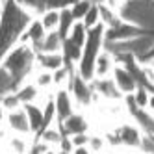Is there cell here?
<instances>
[{
    "label": "cell",
    "mask_w": 154,
    "mask_h": 154,
    "mask_svg": "<svg viewBox=\"0 0 154 154\" xmlns=\"http://www.w3.org/2000/svg\"><path fill=\"white\" fill-rule=\"evenodd\" d=\"M115 65H117L115 56L108 48H104L95 61V78H109L115 69Z\"/></svg>",
    "instance_id": "14"
},
{
    "label": "cell",
    "mask_w": 154,
    "mask_h": 154,
    "mask_svg": "<svg viewBox=\"0 0 154 154\" xmlns=\"http://www.w3.org/2000/svg\"><path fill=\"white\" fill-rule=\"evenodd\" d=\"M87 147L93 150V154L102 152V150H108L109 145H108V139H106V136H104V132L93 130V132H91V137H89V145H87Z\"/></svg>",
    "instance_id": "25"
},
{
    "label": "cell",
    "mask_w": 154,
    "mask_h": 154,
    "mask_svg": "<svg viewBox=\"0 0 154 154\" xmlns=\"http://www.w3.org/2000/svg\"><path fill=\"white\" fill-rule=\"evenodd\" d=\"M84 26L87 28V30H91V28H95V26H98L100 24V15H98V4H93L91 8H89V11L85 13V17H84Z\"/></svg>",
    "instance_id": "31"
},
{
    "label": "cell",
    "mask_w": 154,
    "mask_h": 154,
    "mask_svg": "<svg viewBox=\"0 0 154 154\" xmlns=\"http://www.w3.org/2000/svg\"><path fill=\"white\" fill-rule=\"evenodd\" d=\"M63 137H65V136H63V132H61L60 125L56 123V125H52V126H48V128H45V130H41V132H39V136H35L34 139L43 141V143H45V145H48L50 149H58Z\"/></svg>",
    "instance_id": "17"
},
{
    "label": "cell",
    "mask_w": 154,
    "mask_h": 154,
    "mask_svg": "<svg viewBox=\"0 0 154 154\" xmlns=\"http://www.w3.org/2000/svg\"><path fill=\"white\" fill-rule=\"evenodd\" d=\"M0 106H2L6 109V113L8 112H13V109H19V108H23V102L19 100V97L15 91L11 93H6L2 98H0Z\"/></svg>",
    "instance_id": "29"
},
{
    "label": "cell",
    "mask_w": 154,
    "mask_h": 154,
    "mask_svg": "<svg viewBox=\"0 0 154 154\" xmlns=\"http://www.w3.org/2000/svg\"><path fill=\"white\" fill-rule=\"evenodd\" d=\"M23 108L26 112L28 123H30L32 137H35L43 130V106H41V102H34V104H24Z\"/></svg>",
    "instance_id": "15"
},
{
    "label": "cell",
    "mask_w": 154,
    "mask_h": 154,
    "mask_svg": "<svg viewBox=\"0 0 154 154\" xmlns=\"http://www.w3.org/2000/svg\"><path fill=\"white\" fill-rule=\"evenodd\" d=\"M45 35H47V30L43 28L39 17H35V19H32V23L26 26V30L19 35L17 43H20V45H30L37 52L39 47H41V43H43V39H45Z\"/></svg>",
    "instance_id": "9"
},
{
    "label": "cell",
    "mask_w": 154,
    "mask_h": 154,
    "mask_svg": "<svg viewBox=\"0 0 154 154\" xmlns=\"http://www.w3.org/2000/svg\"><path fill=\"white\" fill-rule=\"evenodd\" d=\"M15 89H17V82L13 80V76L0 65V98H2L6 93H11Z\"/></svg>",
    "instance_id": "26"
},
{
    "label": "cell",
    "mask_w": 154,
    "mask_h": 154,
    "mask_svg": "<svg viewBox=\"0 0 154 154\" xmlns=\"http://www.w3.org/2000/svg\"><path fill=\"white\" fill-rule=\"evenodd\" d=\"M52 98H54V106H56V121L58 123H63L69 115H72L76 109V104H74V98L71 95V91L67 87L63 89H54L52 93Z\"/></svg>",
    "instance_id": "7"
},
{
    "label": "cell",
    "mask_w": 154,
    "mask_h": 154,
    "mask_svg": "<svg viewBox=\"0 0 154 154\" xmlns=\"http://www.w3.org/2000/svg\"><path fill=\"white\" fill-rule=\"evenodd\" d=\"M4 125L8 128L9 134H19V136H30L32 137V130H30V123H28V117L24 108H19L13 109V112H8L6 119H4Z\"/></svg>",
    "instance_id": "8"
},
{
    "label": "cell",
    "mask_w": 154,
    "mask_h": 154,
    "mask_svg": "<svg viewBox=\"0 0 154 154\" xmlns=\"http://www.w3.org/2000/svg\"><path fill=\"white\" fill-rule=\"evenodd\" d=\"M39 20L43 28L47 32H58V26H60V11L56 9H47V11H43L39 15Z\"/></svg>",
    "instance_id": "23"
},
{
    "label": "cell",
    "mask_w": 154,
    "mask_h": 154,
    "mask_svg": "<svg viewBox=\"0 0 154 154\" xmlns=\"http://www.w3.org/2000/svg\"><path fill=\"white\" fill-rule=\"evenodd\" d=\"M61 47H63V37L58 32H47L37 52H61Z\"/></svg>",
    "instance_id": "21"
},
{
    "label": "cell",
    "mask_w": 154,
    "mask_h": 154,
    "mask_svg": "<svg viewBox=\"0 0 154 154\" xmlns=\"http://www.w3.org/2000/svg\"><path fill=\"white\" fill-rule=\"evenodd\" d=\"M130 119L136 121V125L143 130V134L147 137H154V115L149 109H137Z\"/></svg>",
    "instance_id": "18"
},
{
    "label": "cell",
    "mask_w": 154,
    "mask_h": 154,
    "mask_svg": "<svg viewBox=\"0 0 154 154\" xmlns=\"http://www.w3.org/2000/svg\"><path fill=\"white\" fill-rule=\"evenodd\" d=\"M93 91H95V102H117L123 98L121 91L117 89V85L113 84L112 76L109 78H93L91 80Z\"/></svg>",
    "instance_id": "6"
},
{
    "label": "cell",
    "mask_w": 154,
    "mask_h": 154,
    "mask_svg": "<svg viewBox=\"0 0 154 154\" xmlns=\"http://www.w3.org/2000/svg\"><path fill=\"white\" fill-rule=\"evenodd\" d=\"M30 80L35 84V87L41 91V93H54V80H52V72L50 71H43V69H34V72H32Z\"/></svg>",
    "instance_id": "16"
},
{
    "label": "cell",
    "mask_w": 154,
    "mask_h": 154,
    "mask_svg": "<svg viewBox=\"0 0 154 154\" xmlns=\"http://www.w3.org/2000/svg\"><path fill=\"white\" fill-rule=\"evenodd\" d=\"M15 93H17V97H19V100L23 102V106H24V104H34V102H43V98L47 97L45 93H41V91L37 89L35 84L32 82L30 78L20 84L17 89H15ZM48 95H50V93H48Z\"/></svg>",
    "instance_id": "13"
},
{
    "label": "cell",
    "mask_w": 154,
    "mask_h": 154,
    "mask_svg": "<svg viewBox=\"0 0 154 154\" xmlns=\"http://www.w3.org/2000/svg\"><path fill=\"white\" fill-rule=\"evenodd\" d=\"M45 154H56V149H48V150H47Z\"/></svg>",
    "instance_id": "40"
},
{
    "label": "cell",
    "mask_w": 154,
    "mask_h": 154,
    "mask_svg": "<svg viewBox=\"0 0 154 154\" xmlns=\"http://www.w3.org/2000/svg\"><path fill=\"white\" fill-rule=\"evenodd\" d=\"M72 154H93V150L89 149V147H74L72 149Z\"/></svg>",
    "instance_id": "35"
},
{
    "label": "cell",
    "mask_w": 154,
    "mask_h": 154,
    "mask_svg": "<svg viewBox=\"0 0 154 154\" xmlns=\"http://www.w3.org/2000/svg\"><path fill=\"white\" fill-rule=\"evenodd\" d=\"M32 141H34V137H30V136L9 134L2 145V150L6 154H30Z\"/></svg>",
    "instance_id": "11"
},
{
    "label": "cell",
    "mask_w": 154,
    "mask_h": 154,
    "mask_svg": "<svg viewBox=\"0 0 154 154\" xmlns=\"http://www.w3.org/2000/svg\"><path fill=\"white\" fill-rule=\"evenodd\" d=\"M137 61H139V63H147V61H154V47H152V48H150V50H149V52L145 54V56H141V58H139Z\"/></svg>",
    "instance_id": "34"
},
{
    "label": "cell",
    "mask_w": 154,
    "mask_h": 154,
    "mask_svg": "<svg viewBox=\"0 0 154 154\" xmlns=\"http://www.w3.org/2000/svg\"><path fill=\"white\" fill-rule=\"evenodd\" d=\"M56 154H72L71 150H63V149H56Z\"/></svg>",
    "instance_id": "38"
},
{
    "label": "cell",
    "mask_w": 154,
    "mask_h": 154,
    "mask_svg": "<svg viewBox=\"0 0 154 154\" xmlns=\"http://www.w3.org/2000/svg\"><path fill=\"white\" fill-rule=\"evenodd\" d=\"M76 74V69L69 67V65H63L61 69L52 72V80H54V89H63V87H69L72 76Z\"/></svg>",
    "instance_id": "20"
},
{
    "label": "cell",
    "mask_w": 154,
    "mask_h": 154,
    "mask_svg": "<svg viewBox=\"0 0 154 154\" xmlns=\"http://www.w3.org/2000/svg\"><path fill=\"white\" fill-rule=\"evenodd\" d=\"M0 65L13 76V80L17 82V87L28 80L32 72L35 69V50L30 45H20L17 43L15 47H11L6 56L0 60Z\"/></svg>",
    "instance_id": "1"
},
{
    "label": "cell",
    "mask_w": 154,
    "mask_h": 154,
    "mask_svg": "<svg viewBox=\"0 0 154 154\" xmlns=\"http://www.w3.org/2000/svg\"><path fill=\"white\" fill-rule=\"evenodd\" d=\"M128 0H102V4L108 6L109 9H113V11H117L121 15V11H123V8L126 6Z\"/></svg>",
    "instance_id": "33"
},
{
    "label": "cell",
    "mask_w": 154,
    "mask_h": 154,
    "mask_svg": "<svg viewBox=\"0 0 154 154\" xmlns=\"http://www.w3.org/2000/svg\"><path fill=\"white\" fill-rule=\"evenodd\" d=\"M61 54H63V60H65V65L76 69V63L80 61V56H82V47L74 45L71 39L65 37L63 39V47H61Z\"/></svg>",
    "instance_id": "19"
},
{
    "label": "cell",
    "mask_w": 154,
    "mask_h": 154,
    "mask_svg": "<svg viewBox=\"0 0 154 154\" xmlns=\"http://www.w3.org/2000/svg\"><path fill=\"white\" fill-rule=\"evenodd\" d=\"M4 119H6V109L0 106V123H4Z\"/></svg>",
    "instance_id": "37"
},
{
    "label": "cell",
    "mask_w": 154,
    "mask_h": 154,
    "mask_svg": "<svg viewBox=\"0 0 154 154\" xmlns=\"http://www.w3.org/2000/svg\"><path fill=\"white\" fill-rule=\"evenodd\" d=\"M89 137H91V132H87V134H76V136H71V143L72 147H85L89 145Z\"/></svg>",
    "instance_id": "32"
},
{
    "label": "cell",
    "mask_w": 154,
    "mask_h": 154,
    "mask_svg": "<svg viewBox=\"0 0 154 154\" xmlns=\"http://www.w3.org/2000/svg\"><path fill=\"white\" fill-rule=\"evenodd\" d=\"M97 154H113V150H109V149H108V150H102V152H97Z\"/></svg>",
    "instance_id": "39"
},
{
    "label": "cell",
    "mask_w": 154,
    "mask_h": 154,
    "mask_svg": "<svg viewBox=\"0 0 154 154\" xmlns=\"http://www.w3.org/2000/svg\"><path fill=\"white\" fill-rule=\"evenodd\" d=\"M104 32H106L104 24H98L91 30H87V37L82 47V56H80V61L76 63V74L87 82H91L95 78V61L98 58V54L104 50Z\"/></svg>",
    "instance_id": "2"
},
{
    "label": "cell",
    "mask_w": 154,
    "mask_h": 154,
    "mask_svg": "<svg viewBox=\"0 0 154 154\" xmlns=\"http://www.w3.org/2000/svg\"><path fill=\"white\" fill-rule=\"evenodd\" d=\"M4 4H6V0H0V11H2V8H4Z\"/></svg>",
    "instance_id": "41"
},
{
    "label": "cell",
    "mask_w": 154,
    "mask_h": 154,
    "mask_svg": "<svg viewBox=\"0 0 154 154\" xmlns=\"http://www.w3.org/2000/svg\"><path fill=\"white\" fill-rule=\"evenodd\" d=\"M147 34L145 28H139L137 24H132L128 20H121L113 28H106L104 32V45H117V43H126L134 37H139Z\"/></svg>",
    "instance_id": "5"
},
{
    "label": "cell",
    "mask_w": 154,
    "mask_h": 154,
    "mask_svg": "<svg viewBox=\"0 0 154 154\" xmlns=\"http://www.w3.org/2000/svg\"><path fill=\"white\" fill-rule=\"evenodd\" d=\"M63 136H76V134H87V132H93V117L89 112L85 109H76L72 115H69L63 123H58Z\"/></svg>",
    "instance_id": "4"
},
{
    "label": "cell",
    "mask_w": 154,
    "mask_h": 154,
    "mask_svg": "<svg viewBox=\"0 0 154 154\" xmlns=\"http://www.w3.org/2000/svg\"><path fill=\"white\" fill-rule=\"evenodd\" d=\"M147 109L154 115V93H150V97H149V104H147Z\"/></svg>",
    "instance_id": "36"
},
{
    "label": "cell",
    "mask_w": 154,
    "mask_h": 154,
    "mask_svg": "<svg viewBox=\"0 0 154 154\" xmlns=\"http://www.w3.org/2000/svg\"><path fill=\"white\" fill-rule=\"evenodd\" d=\"M85 37H87V28L84 26V23H74V26L71 28L67 39H71L74 45H78V47H84Z\"/></svg>",
    "instance_id": "28"
},
{
    "label": "cell",
    "mask_w": 154,
    "mask_h": 154,
    "mask_svg": "<svg viewBox=\"0 0 154 154\" xmlns=\"http://www.w3.org/2000/svg\"><path fill=\"white\" fill-rule=\"evenodd\" d=\"M91 6H93L91 0H76V2L69 8V9H71L72 19L76 20V23H82L84 17H85V13L89 11V8H91Z\"/></svg>",
    "instance_id": "27"
},
{
    "label": "cell",
    "mask_w": 154,
    "mask_h": 154,
    "mask_svg": "<svg viewBox=\"0 0 154 154\" xmlns=\"http://www.w3.org/2000/svg\"><path fill=\"white\" fill-rule=\"evenodd\" d=\"M74 23L76 20L72 19V15H71V9L67 8V9H61L60 11V26H58V34L65 39L69 35V32H71V28L74 26Z\"/></svg>",
    "instance_id": "24"
},
{
    "label": "cell",
    "mask_w": 154,
    "mask_h": 154,
    "mask_svg": "<svg viewBox=\"0 0 154 154\" xmlns=\"http://www.w3.org/2000/svg\"><path fill=\"white\" fill-rule=\"evenodd\" d=\"M98 15H100V24H104L106 28H113V26H117L121 20H123V17H121L117 11L109 9L102 2H98Z\"/></svg>",
    "instance_id": "22"
},
{
    "label": "cell",
    "mask_w": 154,
    "mask_h": 154,
    "mask_svg": "<svg viewBox=\"0 0 154 154\" xmlns=\"http://www.w3.org/2000/svg\"><path fill=\"white\" fill-rule=\"evenodd\" d=\"M132 97H134V102L139 109H147V104H149V97H150V91L147 89V87L143 85H137L136 91L132 93Z\"/></svg>",
    "instance_id": "30"
},
{
    "label": "cell",
    "mask_w": 154,
    "mask_h": 154,
    "mask_svg": "<svg viewBox=\"0 0 154 154\" xmlns=\"http://www.w3.org/2000/svg\"><path fill=\"white\" fill-rule=\"evenodd\" d=\"M67 89L71 91V95L74 98V104H76L78 109H85V112H89V109L95 106V91H93L91 82L80 78L78 74H74Z\"/></svg>",
    "instance_id": "3"
},
{
    "label": "cell",
    "mask_w": 154,
    "mask_h": 154,
    "mask_svg": "<svg viewBox=\"0 0 154 154\" xmlns=\"http://www.w3.org/2000/svg\"><path fill=\"white\" fill-rule=\"evenodd\" d=\"M65 65L61 52H35V67L43 71H58Z\"/></svg>",
    "instance_id": "12"
},
{
    "label": "cell",
    "mask_w": 154,
    "mask_h": 154,
    "mask_svg": "<svg viewBox=\"0 0 154 154\" xmlns=\"http://www.w3.org/2000/svg\"><path fill=\"white\" fill-rule=\"evenodd\" d=\"M112 80L113 84L117 85V89L121 91V95H132L136 91V87H137V82L134 78V74H132L128 69H125L123 65H115V69L112 72Z\"/></svg>",
    "instance_id": "10"
}]
</instances>
